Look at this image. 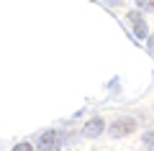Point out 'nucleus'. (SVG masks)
Instances as JSON below:
<instances>
[{"label": "nucleus", "mask_w": 154, "mask_h": 151, "mask_svg": "<svg viewBox=\"0 0 154 151\" xmlns=\"http://www.w3.org/2000/svg\"><path fill=\"white\" fill-rule=\"evenodd\" d=\"M103 128H105V123L100 118H93V120H88L85 123V128H82V133L88 136V138H95V136H100L103 133Z\"/></svg>", "instance_id": "nucleus-4"}, {"label": "nucleus", "mask_w": 154, "mask_h": 151, "mask_svg": "<svg viewBox=\"0 0 154 151\" xmlns=\"http://www.w3.org/2000/svg\"><path fill=\"white\" fill-rule=\"evenodd\" d=\"M13 151H31V143H18L13 146Z\"/></svg>", "instance_id": "nucleus-7"}, {"label": "nucleus", "mask_w": 154, "mask_h": 151, "mask_svg": "<svg viewBox=\"0 0 154 151\" xmlns=\"http://www.w3.org/2000/svg\"><path fill=\"white\" fill-rule=\"evenodd\" d=\"M134 131H136V120L134 118H121L116 125H110V133L113 136H128Z\"/></svg>", "instance_id": "nucleus-1"}, {"label": "nucleus", "mask_w": 154, "mask_h": 151, "mask_svg": "<svg viewBox=\"0 0 154 151\" xmlns=\"http://www.w3.org/2000/svg\"><path fill=\"white\" fill-rule=\"evenodd\" d=\"M149 46H152V49H154V38H149Z\"/></svg>", "instance_id": "nucleus-8"}, {"label": "nucleus", "mask_w": 154, "mask_h": 151, "mask_svg": "<svg viewBox=\"0 0 154 151\" xmlns=\"http://www.w3.org/2000/svg\"><path fill=\"white\" fill-rule=\"evenodd\" d=\"M110 3H118V0H110Z\"/></svg>", "instance_id": "nucleus-9"}, {"label": "nucleus", "mask_w": 154, "mask_h": 151, "mask_svg": "<svg viewBox=\"0 0 154 151\" xmlns=\"http://www.w3.org/2000/svg\"><path fill=\"white\" fill-rule=\"evenodd\" d=\"M144 143H146L149 149H154V131H149V133H144Z\"/></svg>", "instance_id": "nucleus-6"}, {"label": "nucleus", "mask_w": 154, "mask_h": 151, "mask_svg": "<svg viewBox=\"0 0 154 151\" xmlns=\"http://www.w3.org/2000/svg\"><path fill=\"white\" fill-rule=\"evenodd\" d=\"M128 21L134 23V33H136L139 38H146V23H144L141 13H139V11H131V13H128Z\"/></svg>", "instance_id": "nucleus-3"}, {"label": "nucleus", "mask_w": 154, "mask_h": 151, "mask_svg": "<svg viewBox=\"0 0 154 151\" xmlns=\"http://www.w3.org/2000/svg\"><path fill=\"white\" fill-rule=\"evenodd\" d=\"M141 11H154V0H136Z\"/></svg>", "instance_id": "nucleus-5"}, {"label": "nucleus", "mask_w": 154, "mask_h": 151, "mask_svg": "<svg viewBox=\"0 0 154 151\" xmlns=\"http://www.w3.org/2000/svg\"><path fill=\"white\" fill-rule=\"evenodd\" d=\"M38 149L41 151H57L59 149V133L57 131H46L41 136V141H38Z\"/></svg>", "instance_id": "nucleus-2"}]
</instances>
